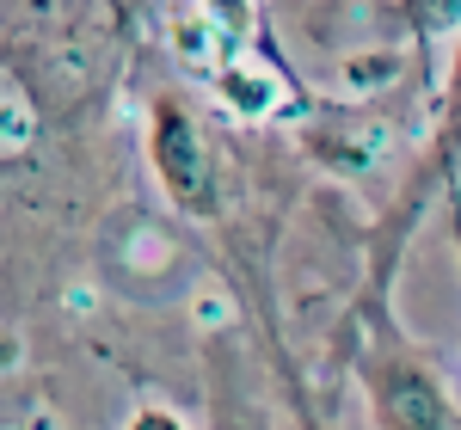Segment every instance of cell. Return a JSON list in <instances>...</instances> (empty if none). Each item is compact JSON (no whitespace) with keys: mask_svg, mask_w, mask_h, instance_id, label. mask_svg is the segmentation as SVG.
<instances>
[{"mask_svg":"<svg viewBox=\"0 0 461 430\" xmlns=\"http://www.w3.org/2000/svg\"><path fill=\"white\" fill-rule=\"evenodd\" d=\"M221 93H228V105H240L247 117H258V111L271 105V80H252L247 68H228V74H221Z\"/></svg>","mask_w":461,"mask_h":430,"instance_id":"3","label":"cell"},{"mask_svg":"<svg viewBox=\"0 0 461 430\" xmlns=\"http://www.w3.org/2000/svg\"><path fill=\"white\" fill-rule=\"evenodd\" d=\"M375 406H382L388 430H443V399L412 369H393L388 381H382V394H375Z\"/></svg>","mask_w":461,"mask_h":430,"instance_id":"2","label":"cell"},{"mask_svg":"<svg viewBox=\"0 0 461 430\" xmlns=\"http://www.w3.org/2000/svg\"><path fill=\"white\" fill-rule=\"evenodd\" d=\"M210 13H215V25H221L228 37L247 31V0H210Z\"/></svg>","mask_w":461,"mask_h":430,"instance_id":"4","label":"cell"},{"mask_svg":"<svg viewBox=\"0 0 461 430\" xmlns=\"http://www.w3.org/2000/svg\"><path fill=\"white\" fill-rule=\"evenodd\" d=\"M130 430H185V425H178L173 412H160V406H148V412H136V425H130Z\"/></svg>","mask_w":461,"mask_h":430,"instance_id":"5","label":"cell"},{"mask_svg":"<svg viewBox=\"0 0 461 430\" xmlns=\"http://www.w3.org/2000/svg\"><path fill=\"white\" fill-rule=\"evenodd\" d=\"M154 166H160V179L173 191L178 203H191V210H210V179H203V148H197V130H191V117L167 99V105H154Z\"/></svg>","mask_w":461,"mask_h":430,"instance_id":"1","label":"cell"}]
</instances>
